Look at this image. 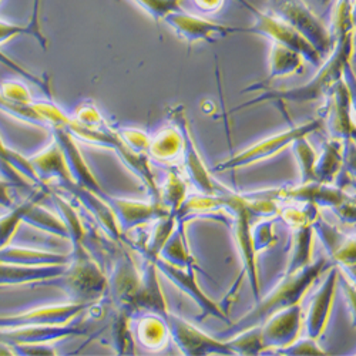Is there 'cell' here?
<instances>
[{
  "mask_svg": "<svg viewBox=\"0 0 356 356\" xmlns=\"http://www.w3.org/2000/svg\"><path fill=\"white\" fill-rule=\"evenodd\" d=\"M0 97L12 103H20V104L33 103L27 87L17 81H3L0 84Z\"/></svg>",
  "mask_w": 356,
  "mask_h": 356,
  "instance_id": "cell-13",
  "label": "cell"
},
{
  "mask_svg": "<svg viewBox=\"0 0 356 356\" xmlns=\"http://www.w3.org/2000/svg\"><path fill=\"white\" fill-rule=\"evenodd\" d=\"M334 46H335V50H334L332 56L330 57V60L323 65V67L314 77L312 81H309L308 84H305L302 87L291 88V90H285V92L264 93L257 100L254 99L252 102L247 103L245 106L252 104L255 102L258 103V102L271 100V99L308 102V100H315V99L328 93L332 87L337 86V83L341 80L343 70L348 67V62H349L352 49H353V32L335 40Z\"/></svg>",
  "mask_w": 356,
  "mask_h": 356,
  "instance_id": "cell-1",
  "label": "cell"
},
{
  "mask_svg": "<svg viewBox=\"0 0 356 356\" xmlns=\"http://www.w3.org/2000/svg\"><path fill=\"white\" fill-rule=\"evenodd\" d=\"M163 20L172 29L178 38L194 42H210L214 43L229 35L247 33V27H234L221 23L207 20L201 16L183 12L181 9L170 12L163 17Z\"/></svg>",
  "mask_w": 356,
  "mask_h": 356,
  "instance_id": "cell-4",
  "label": "cell"
},
{
  "mask_svg": "<svg viewBox=\"0 0 356 356\" xmlns=\"http://www.w3.org/2000/svg\"><path fill=\"white\" fill-rule=\"evenodd\" d=\"M65 265H16L0 262V285L10 286L63 275Z\"/></svg>",
  "mask_w": 356,
  "mask_h": 356,
  "instance_id": "cell-6",
  "label": "cell"
},
{
  "mask_svg": "<svg viewBox=\"0 0 356 356\" xmlns=\"http://www.w3.org/2000/svg\"><path fill=\"white\" fill-rule=\"evenodd\" d=\"M270 12L301 33L321 56L334 47L330 29L305 0H270Z\"/></svg>",
  "mask_w": 356,
  "mask_h": 356,
  "instance_id": "cell-3",
  "label": "cell"
},
{
  "mask_svg": "<svg viewBox=\"0 0 356 356\" xmlns=\"http://www.w3.org/2000/svg\"><path fill=\"white\" fill-rule=\"evenodd\" d=\"M236 2L244 6L254 16V24L247 27V33L264 36L273 40L275 44L285 46L301 54L302 58L311 62L312 65H321L322 56L301 33L296 32L293 27L278 19L271 12L258 9L251 2H248V0H236Z\"/></svg>",
  "mask_w": 356,
  "mask_h": 356,
  "instance_id": "cell-2",
  "label": "cell"
},
{
  "mask_svg": "<svg viewBox=\"0 0 356 356\" xmlns=\"http://www.w3.org/2000/svg\"><path fill=\"white\" fill-rule=\"evenodd\" d=\"M22 213H23V204L19 205L17 209L10 211L9 214L0 217V248L9 244V240L12 238L13 232L16 231L19 222L22 221Z\"/></svg>",
  "mask_w": 356,
  "mask_h": 356,
  "instance_id": "cell-14",
  "label": "cell"
},
{
  "mask_svg": "<svg viewBox=\"0 0 356 356\" xmlns=\"http://www.w3.org/2000/svg\"><path fill=\"white\" fill-rule=\"evenodd\" d=\"M321 3H323V5H328V3H331V2H335V0H319Z\"/></svg>",
  "mask_w": 356,
  "mask_h": 356,
  "instance_id": "cell-17",
  "label": "cell"
},
{
  "mask_svg": "<svg viewBox=\"0 0 356 356\" xmlns=\"http://www.w3.org/2000/svg\"><path fill=\"white\" fill-rule=\"evenodd\" d=\"M12 183L0 180V207H5V209H12L13 201L9 194V187Z\"/></svg>",
  "mask_w": 356,
  "mask_h": 356,
  "instance_id": "cell-16",
  "label": "cell"
},
{
  "mask_svg": "<svg viewBox=\"0 0 356 356\" xmlns=\"http://www.w3.org/2000/svg\"><path fill=\"white\" fill-rule=\"evenodd\" d=\"M191 3L200 13L214 15L222 9L225 0H191Z\"/></svg>",
  "mask_w": 356,
  "mask_h": 356,
  "instance_id": "cell-15",
  "label": "cell"
},
{
  "mask_svg": "<svg viewBox=\"0 0 356 356\" xmlns=\"http://www.w3.org/2000/svg\"><path fill=\"white\" fill-rule=\"evenodd\" d=\"M353 32V0H335L330 33L338 40Z\"/></svg>",
  "mask_w": 356,
  "mask_h": 356,
  "instance_id": "cell-11",
  "label": "cell"
},
{
  "mask_svg": "<svg viewBox=\"0 0 356 356\" xmlns=\"http://www.w3.org/2000/svg\"><path fill=\"white\" fill-rule=\"evenodd\" d=\"M0 172L3 177L8 178V181L12 184H24L23 175L32 178V180L38 181L39 177L36 175L31 161H26L23 157H20L17 153L9 150V148L0 140Z\"/></svg>",
  "mask_w": 356,
  "mask_h": 356,
  "instance_id": "cell-8",
  "label": "cell"
},
{
  "mask_svg": "<svg viewBox=\"0 0 356 356\" xmlns=\"http://www.w3.org/2000/svg\"><path fill=\"white\" fill-rule=\"evenodd\" d=\"M0 262L16 264V265H66L69 257L56 255L47 252H39L15 245H5L0 248Z\"/></svg>",
  "mask_w": 356,
  "mask_h": 356,
  "instance_id": "cell-7",
  "label": "cell"
},
{
  "mask_svg": "<svg viewBox=\"0 0 356 356\" xmlns=\"http://www.w3.org/2000/svg\"><path fill=\"white\" fill-rule=\"evenodd\" d=\"M0 2H2V0H0Z\"/></svg>",
  "mask_w": 356,
  "mask_h": 356,
  "instance_id": "cell-18",
  "label": "cell"
},
{
  "mask_svg": "<svg viewBox=\"0 0 356 356\" xmlns=\"http://www.w3.org/2000/svg\"><path fill=\"white\" fill-rule=\"evenodd\" d=\"M302 70V57L296 51L281 46L273 44L271 54H270V77L268 81L293 74L296 72Z\"/></svg>",
  "mask_w": 356,
  "mask_h": 356,
  "instance_id": "cell-10",
  "label": "cell"
},
{
  "mask_svg": "<svg viewBox=\"0 0 356 356\" xmlns=\"http://www.w3.org/2000/svg\"><path fill=\"white\" fill-rule=\"evenodd\" d=\"M86 305H63L40 308L35 311H29L26 314L13 315V316H0V330L8 328H22V326H43V325H65L76 314L84 309Z\"/></svg>",
  "mask_w": 356,
  "mask_h": 356,
  "instance_id": "cell-5",
  "label": "cell"
},
{
  "mask_svg": "<svg viewBox=\"0 0 356 356\" xmlns=\"http://www.w3.org/2000/svg\"><path fill=\"white\" fill-rule=\"evenodd\" d=\"M20 35H31L35 36L43 47H46L47 42L43 38V35L40 33V29H39V0H36V5H35V13L33 17L27 26H19V24H12L8 22H2L0 20V44L8 42L12 38L20 36Z\"/></svg>",
  "mask_w": 356,
  "mask_h": 356,
  "instance_id": "cell-12",
  "label": "cell"
},
{
  "mask_svg": "<svg viewBox=\"0 0 356 356\" xmlns=\"http://www.w3.org/2000/svg\"><path fill=\"white\" fill-rule=\"evenodd\" d=\"M315 124H309L308 127H302V129H296L295 131H291V133H286V134H281L280 137H275V138H271V140H265L262 144H258L257 147L251 148V150L245 152L244 154L235 157L234 160L225 163V165H222V168H229V167H240L243 165L244 163H251L257 159H261V157H265V156H270L273 154L275 150H278L280 147L285 145L288 141L291 140H296L298 138L300 134H304L307 133L305 130H308L309 127H312Z\"/></svg>",
  "mask_w": 356,
  "mask_h": 356,
  "instance_id": "cell-9",
  "label": "cell"
}]
</instances>
